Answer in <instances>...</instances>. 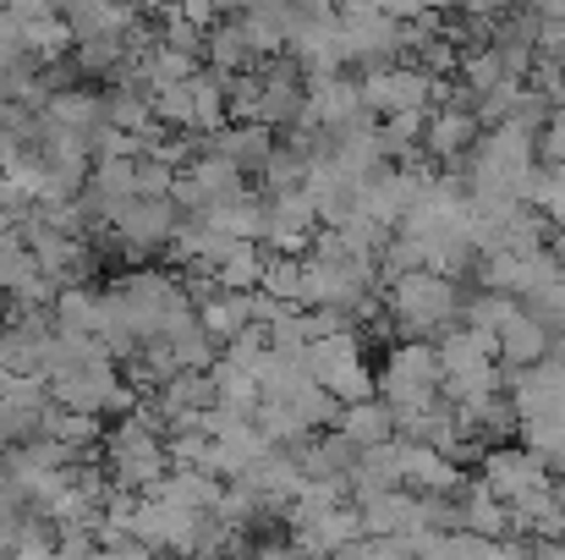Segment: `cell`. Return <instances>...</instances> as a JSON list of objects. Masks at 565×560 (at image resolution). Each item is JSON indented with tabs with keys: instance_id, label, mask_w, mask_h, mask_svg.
I'll return each mask as SVG.
<instances>
[{
	"instance_id": "obj_13",
	"label": "cell",
	"mask_w": 565,
	"mask_h": 560,
	"mask_svg": "<svg viewBox=\"0 0 565 560\" xmlns=\"http://www.w3.org/2000/svg\"><path fill=\"white\" fill-rule=\"evenodd\" d=\"M516 308H522V303H516L511 292H494V286H489L483 297H467L461 319H467L472 330H489V336H500V325H505V319H511Z\"/></svg>"
},
{
	"instance_id": "obj_16",
	"label": "cell",
	"mask_w": 565,
	"mask_h": 560,
	"mask_svg": "<svg viewBox=\"0 0 565 560\" xmlns=\"http://www.w3.org/2000/svg\"><path fill=\"white\" fill-rule=\"evenodd\" d=\"M6 384H11V369H0V395H6Z\"/></svg>"
},
{
	"instance_id": "obj_9",
	"label": "cell",
	"mask_w": 565,
	"mask_h": 560,
	"mask_svg": "<svg viewBox=\"0 0 565 560\" xmlns=\"http://www.w3.org/2000/svg\"><path fill=\"white\" fill-rule=\"evenodd\" d=\"M264 247L253 242V236H231V247H225V258H220V286H236V292H253V286H264Z\"/></svg>"
},
{
	"instance_id": "obj_11",
	"label": "cell",
	"mask_w": 565,
	"mask_h": 560,
	"mask_svg": "<svg viewBox=\"0 0 565 560\" xmlns=\"http://www.w3.org/2000/svg\"><path fill=\"white\" fill-rule=\"evenodd\" d=\"M203 50H209V61H214L220 72H242V66H253V61H258V50L247 44V28H242L236 17H231V22H220V28L209 33V44H203Z\"/></svg>"
},
{
	"instance_id": "obj_10",
	"label": "cell",
	"mask_w": 565,
	"mask_h": 560,
	"mask_svg": "<svg viewBox=\"0 0 565 560\" xmlns=\"http://www.w3.org/2000/svg\"><path fill=\"white\" fill-rule=\"evenodd\" d=\"M55 330H94V336H105V297H94L83 286H61L55 292Z\"/></svg>"
},
{
	"instance_id": "obj_2",
	"label": "cell",
	"mask_w": 565,
	"mask_h": 560,
	"mask_svg": "<svg viewBox=\"0 0 565 560\" xmlns=\"http://www.w3.org/2000/svg\"><path fill=\"white\" fill-rule=\"evenodd\" d=\"M439 384H445L439 347H428V341H406V347H395L390 363H384V373H379V395H384L395 412H412V406L439 401Z\"/></svg>"
},
{
	"instance_id": "obj_3",
	"label": "cell",
	"mask_w": 565,
	"mask_h": 560,
	"mask_svg": "<svg viewBox=\"0 0 565 560\" xmlns=\"http://www.w3.org/2000/svg\"><path fill=\"white\" fill-rule=\"evenodd\" d=\"M434 94H439V83H434L428 66H401V61H390V66H374V72L363 77V99H369L374 116L428 110Z\"/></svg>"
},
{
	"instance_id": "obj_7",
	"label": "cell",
	"mask_w": 565,
	"mask_h": 560,
	"mask_svg": "<svg viewBox=\"0 0 565 560\" xmlns=\"http://www.w3.org/2000/svg\"><path fill=\"white\" fill-rule=\"evenodd\" d=\"M335 429H341V434H352L363 451H369V445H384V440H395V406H390L384 395L347 401V406H341V418H335Z\"/></svg>"
},
{
	"instance_id": "obj_8",
	"label": "cell",
	"mask_w": 565,
	"mask_h": 560,
	"mask_svg": "<svg viewBox=\"0 0 565 560\" xmlns=\"http://www.w3.org/2000/svg\"><path fill=\"white\" fill-rule=\"evenodd\" d=\"M214 406H225V412H236V418H253L258 412V401H264V390H258V379L247 369H236V363H225V358H214Z\"/></svg>"
},
{
	"instance_id": "obj_14",
	"label": "cell",
	"mask_w": 565,
	"mask_h": 560,
	"mask_svg": "<svg viewBox=\"0 0 565 560\" xmlns=\"http://www.w3.org/2000/svg\"><path fill=\"white\" fill-rule=\"evenodd\" d=\"M264 292H269V297H280V303H297V308H308V297H302V258H291V253H275V258L264 264Z\"/></svg>"
},
{
	"instance_id": "obj_15",
	"label": "cell",
	"mask_w": 565,
	"mask_h": 560,
	"mask_svg": "<svg viewBox=\"0 0 565 560\" xmlns=\"http://www.w3.org/2000/svg\"><path fill=\"white\" fill-rule=\"evenodd\" d=\"M539 155H544L550 166H565V105L550 110V121H544V133H539Z\"/></svg>"
},
{
	"instance_id": "obj_5",
	"label": "cell",
	"mask_w": 565,
	"mask_h": 560,
	"mask_svg": "<svg viewBox=\"0 0 565 560\" xmlns=\"http://www.w3.org/2000/svg\"><path fill=\"white\" fill-rule=\"evenodd\" d=\"M478 133H483V121H478V110L461 99V105H445V110L428 116V127H423V149H428L434 160H461V155H472Z\"/></svg>"
},
{
	"instance_id": "obj_1",
	"label": "cell",
	"mask_w": 565,
	"mask_h": 560,
	"mask_svg": "<svg viewBox=\"0 0 565 560\" xmlns=\"http://www.w3.org/2000/svg\"><path fill=\"white\" fill-rule=\"evenodd\" d=\"M384 308H390V319H395L406 336H445V330L461 319L467 297L456 292V275L423 264V270H406V275L390 281Z\"/></svg>"
},
{
	"instance_id": "obj_4",
	"label": "cell",
	"mask_w": 565,
	"mask_h": 560,
	"mask_svg": "<svg viewBox=\"0 0 565 560\" xmlns=\"http://www.w3.org/2000/svg\"><path fill=\"white\" fill-rule=\"evenodd\" d=\"M550 473H555L550 456H539L527 440H522V445H494V451L483 456V484H489L500 500H516V495L550 484Z\"/></svg>"
},
{
	"instance_id": "obj_6",
	"label": "cell",
	"mask_w": 565,
	"mask_h": 560,
	"mask_svg": "<svg viewBox=\"0 0 565 560\" xmlns=\"http://www.w3.org/2000/svg\"><path fill=\"white\" fill-rule=\"evenodd\" d=\"M550 341H555V330H550L544 319H533L527 308H516V314L500 325V363H505V369H527V363L550 358Z\"/></svg>"
},
{
	"instance_id": "obj_12",
	"label": "cell",
	"mask_w": 565,
	"mask_h": 560,
	"mask_svg": "<svg viewBox=\"0 0 565 560\" xmlns=\"http://www.w3.org/2000/svg\"><path fill=\"white\" fill-rule=\"evenodd\" d=\"M423 127H428V110H401V116H384L379 138H384V155L390 160H412L423 149Z\"/></svg>"
}]
</instances>
